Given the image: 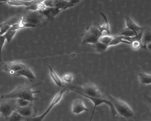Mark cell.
<instances>
[{"instance_id": "cell-32", "label": "cell", "mask_w": 151, "mask_h": 121, "mask_svg": "<svg viewBox=\"0 0 151 121\" xmlns=\"http://www.w3.org/2000/svg\"></svg>"}, {"instance_id": "cell-16", "label": "cell", "mask_w": 151, "mask_h": 121, "mask_svg": "<svg viewBox=\"0 0 151 121\" xmlns=\"http://www.w3.org/2000/svg\"><path fill=\"white\" fill-rule=\"evenodd\" d=\"M61 10L55 8L46 7L42 10L41 13L48 19H51L57 14Z\"/></svg>"}, {"instance_id": "cell-27", "label": "cell", "mask_w": 151, "mask_h": 121, "mask_svg": "<svg viewBox=\"0 0 151 121\" xmlns=\"http://www.w3.org/2000/svg\"><path fill=\"white\" fill-rule=\"evenodd\" d=\"M15 100L17 106L19 107L27 106L32 102L29 101L21 98L16 99Z\"/></svg>"}, {"instance_id": "cell-18", "label": "cell", "mask_w": 151, "mask_h": 121, "mask_svg": "<svg viewBox=\"0 0 151 121\" xmlns=\"http://www.w3.org/2000/svg\"><path fill=\"white\" fill-rule=\"evenodd\" d=\"M139 79L140 82L142 84L148 85L151 83V76L150 74L144 72L139 73Z\"/></svg>"}, {"instance_id": "cell-12", "label": "cell", "mask_w": 151, "mask_h": 121, "mask_svg": "<svg viewBox=\"0 0 151 121\" xmlns=\"http://www.w3.org/2000/svg\"><path fill=\"white\" fill-rule=\"evenodd\" d=\"M127 27L133 31L136 35L143 31L144 27L138 26L129 16H126L125 17Z\"/></svg>"}, {"instance_id": "cell-28", "label": "cell", "mask_w": 151, "mask_h": 121, "mask_svg": "<svg viewBox=\"0 0 151 121\" xmlns=\"http://www.w3.org/2000/svg\"><path fill=\"white\" fill-rule=\"evenodd\" d=\"M132 48L135 50L139 48L142 45L140 40H135L131 42V45Z\"/></svg>"}, {"instance_id": "cell-31", "label": "cell", "mask_w": 151, "mask_h": 121, "mask_svg": "<svg viewBox=\"0 0 151 121\" xmlns=\"http://www.w3.org/2000/svg\"><path fill=\"white\" fill-rule=\"evenodd\" d=\"M1 25H2V24H0V28H1Z\"/></svg>"}, {"instance_id": "cell-26", "label": "cell", "mask_w": 151, "mask_h": 121, "mask_svg": "<svg viewBox=\"0 0 151 121\" xmlns=\"http://www.w3.org/2000/svg\"><path fill=\"white\" fill-rule=\"evenodd\" d=\"M17 32L16 30H8L3 35L7 42H10Z\"/></svg>"}, {"instance_id": "cell-2", "label": "cell", "mask_w": 151, "mask_h": 121, "mask_svg": "<svg viewBox=\"0 0 151 121\" xmlns=\"http://www.w3.org/2000/svg\"><path fill=\"white\" fill-rule=\"evenodd\" d=\"M110 99L117 113L123 118H129L134 116L130 107L125 101L109 96Z\"/></svg>"}, {"instance_id": "cell-22", "label": "cell", "mask_w": 151, "mask_h": 121, "mask_svg": "<svg viewBox=\"0 0 151 121\" xmlns=\"http://www.w3.org/2000/svg\"><path fill=\"white\" fill-rule=\"evenodd\" d=\"M92 45L93 48L96 51L100 53L105 52L108 47L99 41Z\"/></svg>"}, {"instance_id": "cell-8", "label": "cell", "mask_w": 151, "mask_h": 121, "mask_svg": "<svg viewBox=\"0 0 151 121\" xmlns=\"http://www.w3.org/2000/svg\"><path fill=\"white\" fill-rule=\"evenodd\" d=\"M43 2L46 7L57 8L61 10L73 6L70 1L65 0H45Z\"/></svg>"}, {"instance_id": "cell-19", "label": "cell", "mask_w": 151, "mask_h": 121, "mask_svg": "<svg viewBox=\"0 0 151 121\" xmlns=\"http://www.w3.org/2000/svg\"><path fill=\"white\" fill-rule=\"evenodd\" d=\"M100 14L104 19L105 22L103 25L102 26L99 25V29L102 33L103 32L105 31L107 34L110 35L109 25L106 16L102 12H100Z\"/></svg>"}, {"instance_id": "cell-30", "label": "cell", "mask_w": 151, "mask_h": 121, "mask_svg": "<svg viewBox=\"0 0 151 121\" xmlns=\"http://www.w3.org/2000/svg\"><path fill=\"white\" fill-rule=\"evenodd\" d=\"M73 79V76L70 73H66L63 77V80L65 82L69 83Z\"/></svg>"}, {"instance_id": "cell-23", "label": "cell", "mask_w": 151, "mask_h": 121, "mask_svg": "<svg viewBox=\"0 0 151 121\" xmlns=\"http://www.w3.org/2000/svg\"><path fill=\"white\" fill-rule=\"evenodd\" d=\"M25 118L16 110L12 113L8 118L9 121H20L23 120Z\"/></svg>"}, {"instance_id": "cell-1", "label": "cell", "mask_w": 151, "mask_h": 121, "mask_svg": "<svg viewBox=\"0 0 151 121\" xmlns=\"http://www.w3.org/2000/svg\"><path fill=\"white\" fill-rule=\"evenodd\" d=\"M42 83L39 82L32 85H19L11 92L1 95L0 98L5 100L21 98L32 102L36 99L33 94L40 92L39 90L33 91L32 89Z\"/></svg>"}, {"instance_id": "cell-20", "label": "cell", "mask_w": 151, "mask_h": 121, "mask_svg": "<svg viewBox=\"0 0 151 121\" xmlns=\"http://www.w3.org/2000/svg\"><path fill=\"white\" fill-rule=\"evenodd\" d=\"M123 36L118 35L113 36L112 39L109 44V46L115 45L120 43L131 45V42L127 40L123 39Z\"/></svg>"}, {"instance_id": "cell-4", "label": "cell", "mask_w": 151, "mask_h": 121, "mask_svg": "<svg viewBox=\"0 0 151 121\" xmlns=\"http://www.w3.org/2000/svg\"><path fill=\"white\" fill-rule=\"evenodd\" d=\"M83 92L76 90L71 91L76 92L83 96L90 97L107 98L105 94L96 85L92 83H88L84 84L82 87Z\"/></svg>"}, {"instance_id": "cell-25", "label": "cell", "mask_w": 151, "mask_h": 121, "mask_svg": "<svg viewBox=\"0 0 151 121\" xmlns=\"http://www.w3.org/2000/svg\"><path fill=\"white\" fill-rule=\"evenodd\" d=\"M118 35L127 37H132L136 35L133 31L127 27L122 30Z\"/></svg>"}, {"instance_id": "cell-15", "label": "cell", "mask_w": 151, "mask_h": 121, "mask_svg": "<svg viewBox=\"0 0 151 121\" xmlns=\"http://www.w3.org/2000/svg\"><path fill=\"white\" fill-rule=\"evenodd\" d=\"M16 110L22 116L25 118L32 116L34 113V109L31 103L29 105L25 107H17Z\"/></svg>"}, {"instance_id": "cell-13", "label": "cell", "mask_w": 151, "mask_h": 121, "mask_svg": "<svg viewBox=\"0 0 151 121\" xmlns=\"http://www.w3.org/2000/svg\"><path fill=\"white\" fill-rule=\"evenodd\" d=\"M14 75L23 76L30 80H33L35 78L32 71L27 65L20 70L16 72Z\"/></svg>"}, {"instance_id": "cell-10", "label": "cell", "mask_w": 151, "mask_h": 121, "mask_svg": "<svg viewBox=\"0 0 151 121\" xmlns=\"http://www.w3.org/2000/svg\"><path fill=\"white\" fill-rule=\"evenodd\" d=\"M45 0H32L26 1L22 0H0V1L5 2L9 5L15 6H24L27 7L29 6L43 2Z\"/></svg>"}, {"instance_id": "cell-9", "label": "cell", "mask_w": 151, "mask_h": 121, "mask_svg": "<svg viewBox=\"0 0 151 121\" xmlns=\"http://www.w3.org/2000/svg\"><path fill=\"white\" fill-rule=\"evenodd\" d=\"M5 69L12 75L24 67L26 65L19 61L9 62L4 64Z\"/></svg>"}, {"instance_id": "cell-17", "label": "cell", "mask_w": 151, "mask_h": 121, "mask_svg": "<svg viewBox=\"0 0 151 121\" xmlns=\"http://www.w3.org/2000/svg\"><path fill=\"white\" fill-rule=\"evenodd\" d=\"M35 26L33 24L24 22L21 19V17L19 22L12 25L8 30H16L28 27H35Z\"/></svg>"}, {"instance_id": "cell-29", "label": "cell", "mask_w": 151, "mask_h": 121, "mask_svg": "<svg viewBox=\"0 0 151 121\" xmlns=\"http://www.w3.org/2000/svg\"><path fill=\"white\" fill-rule=\"evenodd\" d=\"M5 40V39L3 35H0V62H2L1 51Z\"/></svg>"}, {"instance_id": "cell-5", "label": "cell", "mask_w": 151, "mask_h": 121, "mask_svg": "<svg viewBox=\"0 0 151 121\" xmlns=\"http://www.w3.org/2000/svg\"><path fill=\"white\" fill-rule=\"evenodd\" d=\"M44 15L40 12L39 10L30 11L23 16L21 17V19L24 22L31 24L35 26L40 24L47 19Z\"/></svg>"}, {"instance_id": "cell-7", "label": "cell", "mask_w": 151, "mask_h": 121, "mask_svg": "<svg viewBox=\"0 0 151 121\" xmlns=\"http://www.w3.org/2000/svg\"><path fill=\"white\" fill-rule=\"evenodd\" d=\"M66 91V89L64 88L61 89L57 93L53 98L51 103L46 110L42 115L39 116L32 117L28 120L34 121H41L42 120L53 107L60 100L64 93Z\"/></svg>"}, {"instance_id": "cell-14", "label": "cell", "mask_w": 151, "mask_h": 121, "mask_svg": "<svg viewBox=\"0 0 151 121\" xmlns=\"http://www.w3.org/2000/svg\"><path fill=\"white\" fill-rule=\"evenodd\" d=\"M151 41V30L149 27H145L141 39V46L147 49V46L150 44Z\"/></svg>"}, {"instance_id": "cell-21", "label": "cell", "mask_w": 151, "mask_h": 121, "mask_svg": "<svg viewBox=\"0 0 151 121\" xmlns=\"http://www.w3.org/2000/svg\"><path fill=\"white\" fill-rule=\"evenodd\" d=\"M50 76L55 84L58 86H62V82L56 73L53 71L51 66L48 65Z\"/></svg>"}, {"instance_id": "cell-11", "label": "cell", "mask_w": 151, "mask_h": 121, "mask_svg": "<svg viewBox=\"0 0 151 121\" xmlns=\"http://www.w3.org/2000/svg\"><path fill=\"white\" fill-rule=\"evenodd\" d=\"M71 110L73 113L78 114L84 111H88V109L85 106L81 100L76 99L72 103Z\"/></svg>"}, {"instance_id": "cell-3", "label": "cell", "mask_w": 151, "mask_h": 121, "mask_svg": "<svg viewBox=\"0 0 151 121\" xmlns=\"http://www.w3.org/2000/svg\"><path fill=\"white\" fill-rule=\"evenodd\" d=\"M99 25L96 23L88 27L83 36V44L92 45L99 41L103 33L99 29Z\"/></svg>"}, {"instance_id": "cell-6", "label": "cell", "mask_w": 151, "mask_h": 121, "mask_svg": "<svg viewBox=\"0 0 151 121\" xmlns=\"http://www.w3.org/2000/svg\"><path fill=\"white\" fill-rule=\"evenodd\" d=\"M0 103V113L6 118H8L12 113L16 110L17 106L15 99H6Z\"/></svg>"}, {"instance_id": "cell-24", "label": "cell", "mask_w": 151, "mask_h": 121, "mask_svg": "<svg viewBox=\"0 0 151 121\" xmlns=\"http://www.w3.org/2000/svg\"><path fill=\"white\" fill-rule=\"evenodd\" d=\"M113 37L109 35H102L100 37L99 41L100 42L108 47Z\"/></svg>"}]
</instances>
